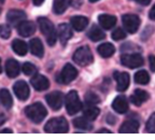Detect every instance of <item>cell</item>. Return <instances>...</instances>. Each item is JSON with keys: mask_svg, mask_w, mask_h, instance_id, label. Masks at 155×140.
Here are the masks:
<instances>
[{"mask_svg": "<svg viewBox=\"0 0 155 140\" xmlns=\"http://www.w3.org/2000/svg\"><path fill=\"white\" fill-rule=\"evenodd\" d=\"M38 24H39V27H40L41 32L44 35V37H45L48 45L50 46L55 45L57 34H56V32H55L53 23L48 18H46V17H39Z\"/></svg>", "mask_w": 155, "mask_h": 140, "instance_id": "1", "label": "cell"}, {"mask_svg": "<svg viewBox=\"0 0 155 140\" xmlns=\"http://www.w3.org/2000/svg\"><path fill=\"white\" fill-rule=\"evenodd\" d=\"M25 113H26L27 118L34 123H40L44 120V118L48 114L45 107L41 104V102H36L30 106H28L25 109Z\"/></svg>", "mask_w": 155, "mask_h": 140, "instance_id": "2", "label": "cell"}, {"mask_svg": "<svg viewBox=\"0 0 155 140\" xmlns=\"http://www.w3.org/2000/svg\"><path fill=\"white\" fill-rule=\"evenodd\" d=\"M44 131L51 134H65L69 131V125L65 118H54L45 124Z\"/></svg>", "mask_w": 155, "mask_h": 140, "instance_id": "3", "label": "cell"}, {"mask_svg": "<svg viewBox=\"0 0 155 140\" xmlns=\"http://www.w3.org/2000/svg\"><path fill=\"white\" fill-rule=\"evenodd\" d=\"M72 58L74 63L80 66H88L94 61L92 51L87 45L81 46V48H78L77 51L74 52V54H73Z\"/></svg>", "mask_w": 155, "mask_h": 140, "instance_id": "4", "label": "cell"}, {"mask_svg": "<svg viewBox=\"0 0 155 140\" xmlns=\"http://www.w3.org/2000/svg\"><path fill=\"white\" fill-rule=\"evenodd\" d=\"M65 104L68 114H70V115L78 113L82 109V104H81L79 95L75 91H70L68 93L65 99Z\"/></svg>", "mask_w": 155, "mask_h": 140, "instance_id": "5", "label": "cell"}, {"mask_svg": "<svg viewBox=\"0 0 155 140\" xmlns=\"http://www.w3.org/2000/svg\"><path fill=\"white\" fill-rule=\"evenodd\" d=\"M78 77V70L70 64H67L63 68L61 72L57 75V82L61 84H69Z\"/></svg>", "mask_w": 155, "mask_h": 140, "instance_id": "6", "label": "cell"}, {"mask_svg": "<svg viewBox=\"0 0 155 140\" xmlns=\"http://www.w3.org/2000/svg\"><path fill=\"white\" fill-rule=\"evenodd\" d=\"M121 63L123 66L130 69H135V68L141 67L144 63L142 56L138 53H133V54H124L121 57Z\"/></svg>", "mask_w": 155, "mask_h": 140, "instance_id": "7", "label": "cell"}, {"mask_svg": "<svg viewBox=\"0 0 155 140\" xmlns=\"http://www.w3.org/2000/svg\"><path fill=\"white\" fill-rule=\"evenodd\" d=\"M122 22L125 27L126 32L129 34H135L140 26V18L138 15L135 14H125L122 17Z\"/></svg>", "mask_w": 155, "mask_h": 140, "instance_id": "8", "label": "cell"}, {"mask_svg": "<svg viewBox=\"0 0 155 140\" xmlns=\"http://www.w3.org/2000/svg\"><path fill=\"white\" fill-rule=\"evenodd\" d=\"M45 100L48 102V105L53 109L54 111H58L61 108L64 102V96L61 92L55 91V92L48 94L45 96Z\"/></svg>", "mask_w": 155, "mask_h": 140, "instance_id": "9", "label": "cell"}, {"mask_svg": "<svg viewBox=\"0 0 155 140\" xmlns=\"http://www.w3.org/2000/svg\"><path fill=\"white\" fill-rule=\"evenodd\" d=\"M7 21L11 26H18L24 21H26V13L22 10H10L7 13Z\"/></svg>", "mask_w": 155, "mask_h": 140, "instance_id": "10", "label": "cell"}, {"mask_svg": "<svg viewBox=\"0 0 155 140\" xmlns=\"http://www.w3.org/2000/svg\"><path fill=\"white\" fill-rule=\"evenodd\" d=\"M114 79L116 80V83H117V91L119 92H125L126 89L128 88L129 83H130V78L127 72H117L115 71L114 72Z\"/></svg>", "mask_w": 155, "mask_h": 140, "instance_id": "11", "label": "cell"}, {"mask_svg": "<svg viewBox=\"0 0 155 140\" xmlns=\"http://www.w3.org/2000/svg\"><path fill=\"white\" fill-rule=\"evenodd\" d=\"M13 91L19 100H26L29 97V93H30L28 84L24 81H17L13 86Z\"/></svg>", "mask_w": 155, "mask_h": 140, "instance_id": "12", "label": "cell"}, {"mask_svg": "<svg viewBox=\"0 0 155 140\" xmlns=\"http://www.w3.org/2000/svg\"><path fill=\"white\" fill-rule=\"evenodd\" d=\"M30 83H31L32 87L37 91H45L50 86V82H48V78H45L42 75H35L34 77L30 80Z\"/></svg>", "mask_w": 155, "mask_h": 140, "instance_id": "13", "label": "cell"}, {"mask_svg": "<svg viewBox=\"0 0 155 140\" xmlns=\"http://www.w3.org/2000/svg\"><path fill=\"white\" fill-rule=\"evenodd\" d=\"M122 134H136L139 132V122L135 118H129L125 121L119 129Z\"/></svg>", "mask_w": 155, "mask_h": 140, "instance_id": "14", "label": "cell"}, {"mask_svg": "<svg viewBox=\"0 0 155 140\" xmlns=\"http://www.w3.org/2000/svg\"><path fill=\"white\" fill-rule=\"evenodd\" d=\"M58 32V38H59V41L63 45H66V43L68 42V40L72 37V30H71L70 26L66 23L61 24L57 28Z\"/></svg>", "mask_w": 155, "mask_h": 140, "instance_id": "15", "label": "cell"}, {"mask_svg": "<svg viewBox=\"0 0 155 140\" xmlns=\"http://www.w3.org/2000/svg\"><path fill=\"white\" fill-rule=\"evenodd\" d=\"M112 108L115 112L117 113H126L128 110V102L126 99L125 96H117L114 98L113 102H112Z\"/></svg>", "mask_w": 155, "mask_h": 140, "instance_id": "16", "label": "cell"}, {"mask_svg": "<svg viewBox=\"0 0 155 140\" xmlns=\"http://www.w3.org/2000/svg\"><path fill=\"white\" fill-rule=\"evenodd\" d=\"M36 32V25L29 21H24L18 25V34L22 37H30Z\"/></svg>", "mask_w": 155, "mask_h": 140, "instance_id": "17", "label": "cell"}, {"mask_svg": "<svg viewBox=\"0 0 155 140\" xmlns=\"http://www.w3.org/2000/svg\"><path fill=\"white\" fill-rule=\"evenodd\" d=\"M19 64L15 59L10 58L5 62V72L9 78H15L19 73Z\"/></svg>", "mask_w": 155, "mask_h": 140, "instance_id": "18", "label": "cell"}, {"mask_svg": "<svg viewBox=\"0 0 155 140\" xmlns=\"http://www.w3.org/2000/svg\"><path fill=\"white\" fill-rule=\"evenodd\" d=\"M29 48H30V52H31L32 55L37 56V57H42L43 56L44 54L43 44H42L41 40L39 38H35L32 40H30Z\"/></svg>", "mask_w": 155, "mask_h": 140, "instance_id": "19", "label": "cell"}, {"mask_svg": "<svg viewBox=\"0 0 155 140\" xmlns=\"http://www.w3.org/2000/svg\"><path fill=\"white\" fill-rule=\"evenodd\" d=\"M98 22L101 25L102 28L111 29L115 26L116 17L114 16V15H110V14H101L98 17Z\"/></svg>", "mask_w": 155, "mask_h": 140, "instance_id": "20", "label": "cell"}, {"mask_svg": "<svg viewBox=\"0 0 155 140\" xmlns=\"http://www.w3.org/2000/svg\"><path fill=\"white\" fill-rule=\"evenodd\" d=\"M148 98L149 95L145 91H143V89H136L134 94L130 96V102L135 106H141Z\"/></svg>", "mask_w": 155, "mask_h": 140, "instance_id": "21", "label": "cell"}, {"mask_svg": "<svg viewBox=\"0 0 155 140\" xmlns=\"http://www.w3.org/2000/svg\"><path fill=\"white\" fill-rule=\"evenodd\" d=\"M70 24L72 28L77 32H82L88 25V19L85 16H73L70 19Z\"/></svg>", "mask_w": 155, "mask_h": 140, "instance_id": "22", "label": "cell"}, {"mask_svg": "<svg viewBox=\"0 0 155 140\" xmlns=\"http://www.w3.org/2000/svg\"><path fill=\"white\" fill-rule=\"evenodd\" d=\"M97 51H98V53H99V55L101 56V57L108 58V57H111L114 54L115 48H114V45L112 43L106 42V43L100 44V45L97 48Z\"/></svg>", "mask_w": 155, "mask_h": 140, "instance_id": "23", "label": "cell"}, {"mask_svg": "<svg viewBox=\"0 0 155 140\" xmlns=\"http://www.w3.org/2000/svg\"><path fill=\"white\" fill-rule=\"evenodd\" d=\"M100 110L99 108H97L95 105H86L83 110V114L86 118H88L90 121H94L96 120L97 116L99 115Z\"/></svg>", "mask_w": 155, "mask_h": 140, "instance_id": "24", "label": "cell"}, {"mask_svg": "<svg viewBox=\"0 0 155 140\" xmlns=\"http://www.w3.org/2000/svg\"><path fill=\"white\" fill-rule=\"evenodd\" d=\"M73 125L77 127L78 129H82V131H91L92 129V124H91L90 120L86 118L85 116H81V118H77L73 120Z\"/></svg>", "mask_w": 155, "mask_h": 140, "instance_id": "25", "label": "cell"}, {"mask_svg": "<svg viewBox=\"0 0 155 140\" xmlns=\"http://www.w3.org/2000/svg\"><path fill=\"white\" fill-rule=\"evenodd\" d=\"M87 36H88V38H90L92 41H100V40H104V39L106 38L104 32H102L99 27L95 26V25L88 30Z\"/></svg>", "mask_w": 155, "mask_h": 140, "instance_id": "26", "label": "cell"}, {"mask_svg": "<svg viewBox=\"0 0 155 140\" xmlns=\"http://www.w3.org/2000/svg\"><path fill=\"white\" fill-rule=\"evenodd\" d=\"M12 48L17 55H21V56L26 55L27 51H28V46H27V44L25 43L23 40H19V39H15L14 41H13Z\"/></svg>", "mask_w": 155, "mask_h": 140, "instance_id": "27", "label": "cell"}, {"mask_svg": "<svg viewBox=\"0 0 155 140\" xmlns=\"http://www.w3.org/2000/svg\"><path fill=\"white\" fill-rule=\"evenodd\" d=\"M71 0H54L53 10L56 14H61L70 5Z\"/></svg>", "mask_w": 155, "mask_h": 140, "instance_id": "28", "label": "cell"}, {"mask_svg": "<svg viewBox=\"0 0 155 140\" xmlns=\"http://www.w3.org/2000/svg\"><path fill=\"white\" fill-rule=\"evenodd\" d=\"M0 102H1V104L3 105V107L7 109H10L11 107H12L13 99L8 89L2 88L1 91H0Z\"/></svg>", "mask_w": 155, "mask_h": 140, "instance_id": "29", "label": "cell"}, {"mask_svg": "<svg viewBox=\"0 0 155 140\" xmlns=\"http://www.w3.org/2000/svg\"><path fill=\"white\" fill-rule=\"evenodd\" d=\"M135 82L137 84L147 85L150 82V75L145 70H139L138 72H136L135 75Z\"/></svg>", "mask_w": 155, "mask_h": 140, "instance_id": "30", "label": "cell"}, {"mask_svg": "<svg viewBox=\"0 0 155 140\" xmlns=\"http://www.w3.org/2000/svg\"><path fill=\"white\" fill-rule=\"evenodd\" d=\"M85 105H97L100 102V98L98 97V95H96L95 93H87L84 96Z\"/></svg>", "mask_w": 155, "mask_h": 140, "instance_id": "31", "label": "cell"}, {"mask_svg": "<svg viewBox=\"0 0 155 140\" xmlns=\"http://www.w3.org/2000/svg\"><path fill=\"white\" fill-rule=\"evenodd\" d=\"M22 70L26 75H34L37 72L36 66L32 65L31 63H25L22 67Z\"/></svg>", "mask_w": 155, "mask_h": 140, "instance_id": "32", "label": "cell"}, {"mask_svg": "<svg viewBox=\"0 0 155 140\" xmlns=\"http://www.w3.org/2000/svg\"><path fill=\"white\" fill-rule=\"evenodd\" d=\"M145 131L148 133L155 134V112L150 116L149 121L147 122V127H145Z\"/></svg>", "mask_w": 155, "mask_h": 140, "instance_id": "33", "label": "cell"}, {"mask_svg": "<svg viewBox=\"0 0 155 140\" xmlns=\"http://www.w3.org/2000/svg\"><path fill=\"white\" fill-rule=\"evenodd\" d=\"M112 39L113 40H116V41H119V40H122V39H125L126 38V32H124L122 28H116L111 35Z\"/></svg>", "mask_w": 155, "mask_h": 140, "instance_id": "34", "label": "cell"}, {"mask_svg": "<svg viewBox=\"0 0 155 140\" xmlns=\"http://www.w3.org/2000/svg\"><path fill=\"white\" fill-rule=\"evenodd\" d=\"M11 36V29L8 25H0V37L3 39H8Z\"/></svg>", "mask_w": 155, "mask_h": 140, "instance_id": "35", "label": "cell"}, {"mask_svg": "<svg viewBox=\"0 0 155 140\" xmlns=\"http://www.w3.org/2000/svg\"><path fill=\"white\" fill-rule=\"evenodd\" d=\"M149 63H150V68L153 72H155V56L151 55L149 57Z\"/></svg>", "mask_w": 155, "mask_h": 140, "instance_id": "36", "label": "cell"}, {"mask_svg": "<svg viewBox=\"0 0 155 140\" xmlns=\"http://www.w3.org/2000/svg\"><path fill=\"white\" fill-rule=\"evenodd\" d=\"M107 122H108L109 124H115L116 118L114 115H112V114H109V115H108V118H107Z\"/></svg>", "mask_w": 155, "mask_h": 140, "instance_id": "37", "label": "cell"}, {"mask_svg": "<svg viewBox=\"0 0 155 140\" xmlns=\"http://www.w3.org/2000/svg\"><path fill=\"white\" fill-rule=\"evenodd\" d=\"M134 1H136V2L141 5H148L151 2V0H134Z\"/></svg>", "mask_w": 155, "mask_h": 140, "instance_id": "38", "label": "cell"}, {"mask_svg": "<svg viewBox=\"0 0 155 140\" xmlns=\"http://www.w3.org/2000/svg\"><path fill=\"white\" fill-rule=\"evenodd\" d=\"M149 16H150V18L152 19V21H155V5H153V8L151 9L150 13H149Z\"/></svg>", "mask_w": 155, "mask_h": 140, "instance_id": "39", "label": "cell"}, {"mask_svg": "<svg viewBox=\"0 0 155 140\" xmlns=\"http://www.w3.org/2000/svg\"><path fill=\"white\" fill-rule=\"evenodd\" d=\"M5 115L3 113H1V112H0V125H2L3 123H5Z\"/></svg>", "mask_w": 155, "mask_h": 140, "instance_id": "40", "label": "cell"}, {"mask_svg": "<svg viewBox=\"0 0 155 140\" xmlns=\"http://www.w3.org/2000/svg\"><path fill=\"white\" fill-rule=\"evenodd\" d=\"M32 2H34V5H35L39 7V5H41L42 3L44 2V0H32Z\"/></svg>", "mask_w": 155, "mask_h": 140, "instance_id": "41", "label": "cell"}, {"mask_svg": "<svg viewBox=\"0 0 155 140\" xmlns=\"http://www.w3.org/2000/svg\"><path fill=\"white\" fill-rule=\"evenodd\" d=\"M98 133H107V134H110V133H111V131H109V129H104V128H102V129H99V131H98Z\"/></svg>", "mask_w": 155, "mask_h": 140, "instance_id": "42", "label": "cell"}, {"mask_svg": "<svg viewBox=\"0 0 155 140\" xmlns=\"http://www.w3.org/2000/svg\"><path fill=\"white\" fill-rule=\"evenodd\" d=\"M0 133H12L11 129H2V131H0Z\"/></svg>", "mask_w": 155, "mask_h": 140, "instance_id": "43", "label": "cell"}, {"mask_svg": "<svg viewBox=\"0 0 155 140\" xmlns=\"http://www.w3.org/2000/svg\"><path fill=\"white\" fill-rule=\"evenodd\" d=\"M3 3H5V0H0V12H1V10H2Z\"/></svg>", "mask_w": 155, "mask_h": 140, "instance_id": "44", "label": "cell"}, {"mask_svg": "<svg viewBox=\"0 0 155 140\" xmlns=\"http://www.w3.org/2000/svg\"><path fill=\"white\" fill-rule=\"evenodd\" d=\"M91 2H97V1H99V0H90Z\"/></svg>", "mask_w": 155, "mask_h": 140, "instance_id": "45", "label": "cell"}, {"mask_svg": "<svg viewBox=\"0 0 155 140\" xmlns=\"http://www.w3.org/2000/svg\"><path fill=\"white\" fill-rule=\"evenodd\" d=\"M0 73H1V62H0Z\"/></svg>", "mask_w": 155, "mask_h": 140, "instance_id": "46", "label": "cell"}]
</instances>
